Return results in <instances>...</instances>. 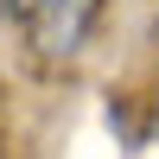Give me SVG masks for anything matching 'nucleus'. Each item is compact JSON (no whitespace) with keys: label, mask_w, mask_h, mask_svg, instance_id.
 <instances>
[{"label":"nucleus","mask_w":159,"mask_h":159,"mask_svg":"<svg viewBox=\"0 0 159 159\" xmlns=\"http://www.w3.org/2000/svg\"><path fill=\"white\" fill-rule=\"evenodd\" d=\"M96 7L102 0H38L25 13V32H32V45L45 57H70V51H83L89 25H96Z\"/></svg>","instance_id":"1"},{"label":"nucleus","mask_w":159,"mask_h":159,"mask_svg":"<svg viewBox=\"0 0 159 159\" xmlns=\"http://www.w3.org/2000/svg\"><path fill=\"white\" fill-rule=\"evenodd\" d=\"M32 7H38V0H7V13H19V19H25Z\"/></svg>","instance_id":"2"}]
</instances>
